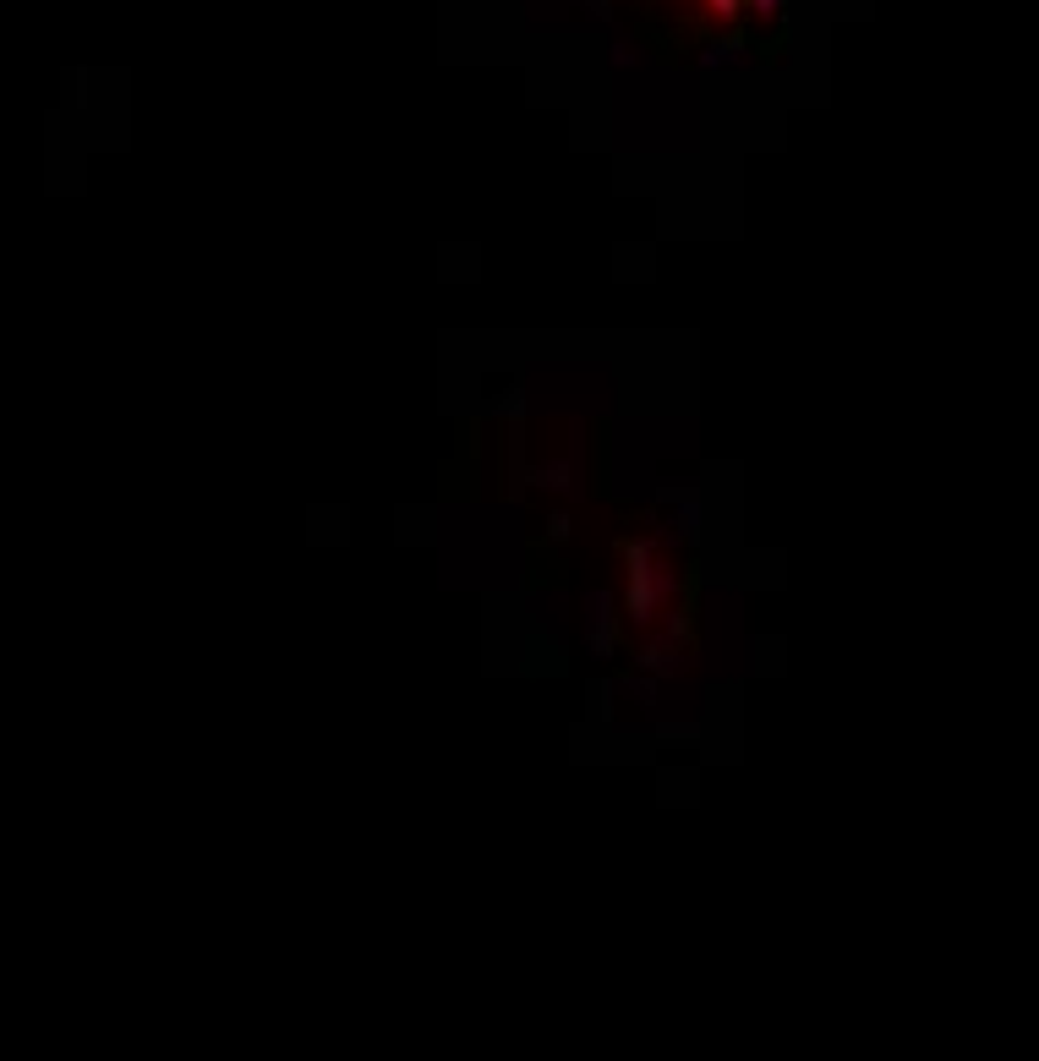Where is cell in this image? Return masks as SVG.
I'll list each match as a JSON object with an SVG mask.
<instances>
[{
  "label": "cell",
  "instance_id": "cell-1",
  "mask_svg": "<svg viewBox=\"0 0 1039 1061\" xmlns=\"http://www.w3.org/2000/svg\"><path fill=\"white\" fill-rule=\"evenodd\" d=\"M750 11H755V17H761V22H772L777 11H782V0H750Z\"/></svg>",
  "mask_w": 1039,
  "mask_h": 1061
}]
</instances>
